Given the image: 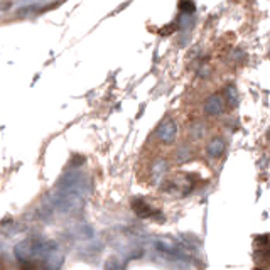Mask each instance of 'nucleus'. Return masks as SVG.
I'll return each instance as SVG.
<instances>
[{"label":"nucleus","mask_w":270,"mask_h":270,"mask_svg":"<svg viewBox=\"0 0 270 270\" xmlns=\"http://www.w3.org/2000/svg\"><path fill=\"white\" fill-rule=\"evenodd\" d=\"M181 7H183V8H191V10L194 8L193 3H181Z\"/></svg>","instance_id":"f257e3e1"}]
</instances>
